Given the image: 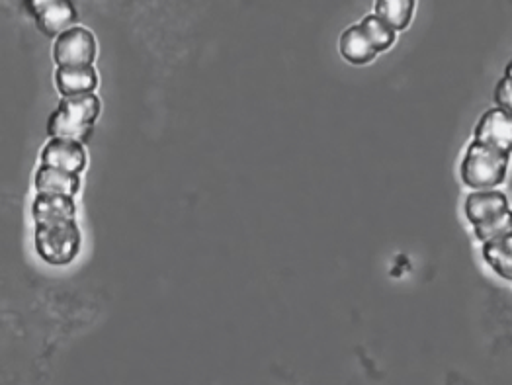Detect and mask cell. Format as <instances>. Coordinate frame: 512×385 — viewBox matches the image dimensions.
I'll use <instances>...</instances> for the list:
<instances>
[{"instance_id":"cell-1","label":"cell","mask_w":512,"mask_h":385,"mask_svg":"<svg viewBox=\"0 0 512 385\" xmlns=\"http://www.w3.org/2000/svg\"><path fill=\"white\" fill-rule=\"evenodd\" d=\"M100 116V98L90 94L65 96L47 120L49 137L73 139L85 145L92 135L94 124Z\"/></svg>"},{"instance_id":"cell-2","label":"cell","mask_w":512,"mask_h":385,"mask_svg":"<svg viewBox=\"0 0 512 385\" xmlns=\"http://www.w3.org/2000/svg\"><path fill=\"white\" fill-rule=\"evenodd\" d=\"M464 210L473 225L475 237L483 243L511 233V208L503 192L475 190L466 198Z\"/></svg>"},{"instance_id":"cell-3","label":"cell","mask_w":512,"mask_h":385,"mask_svg":"<svg viewBox=\"0 0 512 385\" xmlns=\"http://www.w3.org/2000/svg\"><path fill=\"white\" fill-rule=\"evenodd\" d=\"M81 229L77 219H57L36 223L34 243L38 257L51 266L71 264L81 251Z\"/></svg>"},{"instance_id":"cell-4","label":"cell","mask_w":512,"mask_h":385,"mask_svg":"<svg viewBox=\"0 0 512 385\" xmlns=\"http://www.w3.org/2000/svg\"><path fill=\"white\" fill-rule=\"evenodd\" d=\"M509 159L511 155L473 141L462 163V180L473 190H491L505 182Z\"/></svg>"},{"instance_id":"cell-5","label":"cell","mask_w":512,"mask_h":385,"mask_svg":"<svg viewBox=\"0 0 512 385\" xmlns=\"http://www.w3.org/2000/svg\"><path fill=\"white\" fill-rule=\"evenodd\" d=\"M96 38L83 26H73L59 34L53 43V61L57 67H94Z\"/></svg>"},{"instance_id":"cell-6","label":"cell","mask_w":512,"mask_h":385,"mask_svg":"<svg viewBox=\"0 0 512 385\" xmlns=\"http://www.w3.org/2000/svg\"><path fill=\"white\" fill-rule=\"evenodd\" d=\"M36 20L38 30L47 38H57L73 28L79 14L73 0H24Z\"/></svg>"},{"instance_id":"cell-7","label":"cell","mask_w":512,"mask_h":385,"mask_svg":"<svg viewBox=\"0 0 512 385\" xmlns=\"http://www.w3.org/2000/svg\"><path fill=\"white\" fill-rule=\"evenodd\" d=\"M473 141L487 145L495 151L511 155L512 147V120L511 112L501 108H493L481 116L477 128L473 131Z\"/></svg>"},{"instance_id":"cell-8","label":"cell","mask_w":512,"mask_h":385,"mask_svg":"<svg viewBox=\"0 0 512 385\" xmlns=\"http://www.w3.org/2000/svg\"><path fill=\"white\" fill-rule=\"evenodd\" d=\"M42 165L81 176L86 169L85 145L73 139L49 137L42 149Z\"/></svg>"},{"instance_id":"cell-9","label":"cell","mask_w":512,"mask_h":385,"mask_svg":"<svg viewBox=\"0 0 512 385\" xmlns=\"http://www.w3.org/2000/svg\"><path fill=\"white\" fill-rule=\"evenodd\" d=\"M34 184H36V192L75 198L77 192L81 190V176L42 165L36 172Z\"/></svg>"},{"instance_id":"cell-10","label":"cell","mask_w":512,"mask_h":385,"mask_svg":"<svg viewBox=\"0 0 512 385\" xmlns=\"http://www.w3.org/2000/svg\"><path fill=\"white\" fill-rule=\"evenodd\" d=\"M55 86L63 98L90 94L98 86V75H96L94 67H73V69L57 67Z\"/></svg>"},{"instance_id":"cell-11","label":"cell","mask_w":512,"mask_h":385,"mask_svg":"<svg viewBox=\"0 0 512 385\" xmlns=\"http://www.w3.org/2000/svg\"><path fill=\"white\" fill-rule=\"evenodd\" d=\"M32 217L36 223L57 221V219H77L75 198L38 192L32 204Z\"/></svg>"},{"instance_id":"cell-12","label":"cell","mask_w":512,"mask_h":385,"mask_svg":"<svg viewBox=\"0 0 512 385\" xmlns=\"http://www.w3.org/2000/svg\"><path fill=\"white\" fill-rule=\"evenodd\" d=\"M341 55L352 65H368L376 59L378 51L368 42L360 26H350L341 36Z\"/></svg>"},{"instance_id":"cell-13","label":"cell","mask_w":512,"mask_h":385,"mask_svg":"<svg viewBox=\"0 0 512 385\" xmlns=\"http://www.w3.org/2000/svg\"><path fill=\"white\" fill-rule=\"evenodd\" d=\"M511 233L489 239L483 243V258L485 262L505 280L512 278V247Z\"/></svg>"},{"instance_id":"cell-14","label":"cell","mask_w":512,"mask_h":385,"mask_svg":"<svg viewBox=\"0 0 512 385\" xmlns=\"http://www.w3.org/2000/svg\"><path fill=\"white\" fill-rule=\"evenodd\" d=\"M415 12V0H376V16L393 32L409 28Z\"/></svg>"},{"instance_id":"cell-15","label":"cell","mask_w":512,"mask_h":385,"mask_svg":"<svg viewBox=\"0 0 512 385\" xmlns=\"http://www.w3.org/2000/svg\"><path fill=\"white\" fill-rule=\"evenodd\" d=\"M358 26L378 53L387 51L395 43V32L385 22H382L376 14H368Z\"/></svg>"},{"instance_id":"cell-16","label":"cell","mask_w":512,"mask_h":385,"mask_svg":"<svg viewBox=\"0 0 512 385\" xmlns=\"http://www.w3.org/2000/svg\"><path fill=\"white\" fill-rule=\"evenodd\" d=\"M495 102H497V108H501V110H505V112H511V65L507 67L505 77H503V79H501V83L497 85V90H495Z\"/></svg>"}]
</instances>
